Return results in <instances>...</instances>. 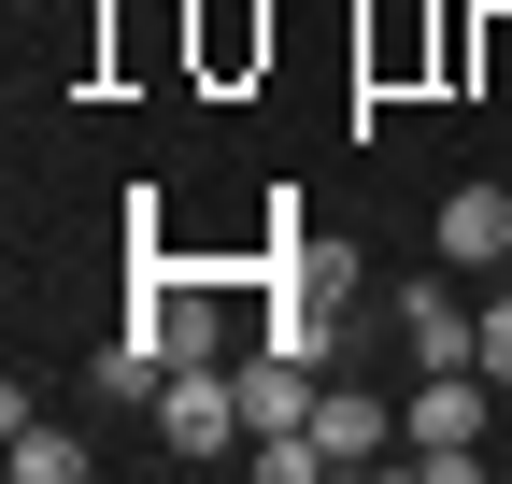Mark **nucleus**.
<instances>
[{"label": "nucleus", "mask_w": 512, "mask_h": 484, "mask_svg": "<svg viewBox=\"0 0 512 484\" xmlns=\"http://www.w3.org/2000/svg\"><path fill=\"white\" fill-rule=\"evenodd\" d=\"M0 456H15V484H86V442H57L29 413V385H0Z\"/></svg>", "instance_id": "0eeeda50"}, {"label": "nucleus", "mask_w": 512, "mask_h": 484, "mask_svg": "<svg viewBox=\"0 0 512 484\" xmlns=\"http://www.w3.org/2000/svg\"><path fill=\"white\" fill-rule=\"evenodd\" d=\"M484 371H498V385H512V271H498V285H484Z\"/></svg>", "instance_id": "1a4fd4ad"}, {"label": "nucleus", "mask_w": 512, "mask_h": 484, "mask_svg": "<svg viewBox=\"0 0 512 484\" xmlns=\"http://www.w3.org/2000/svg\"><path fill=\"white\" fill-rule=\"evenodd\" d=\"M313 442H328V470H384V456L413 442V413L370 399V385H328V399H313Z\"/></svg>", "instance_id": "39448f33"}, {"label": "nucleus", "mask_w": 512, "mask_h": 484, "mask_svg": "<svg viewBox=\"0 0 512 484\" xmlns=\"http://www.w3.org/2000/svg\"><path fill=\"white\" fill-rule=\"evenodd\" d=\"M313 399H328V356H285V342L242 356V413L256 428H313Z\"/></svg>", "instance_id": "423d86ee"}, {"label": "nucleus", "mask_w": 512, "mask_h": 484, "mask_svg": "<svg viewBox=\"0 0 512 484\" xmlns=\"http://www.w3.org/2000/svg\"><path fill=\"white\" fill-rule=\"evenodd\" d=\"M484 399H498V371H413V442H399V470L413 484H470L484 470Z\"/></svg>", "instance_id": "f257e3e1"}, {"label": "nucleus", "mask_w": 512, "mask_h": 484, "mask_svg": "<svg viewBox=\"0 0 512 484\" xmlns=\"http://www.w3.org/2000/svg\"><path fill=\"white\" fill-rule=\"evenodd\" d=\"M427 257H441V271H484V285H498V271H512V186H456V200L427 214Z\"/></svg>", "instance_id": "20e7f679"}, {"label": "nucleus", "mask_w": 512, "mask_h": 484, "mask_svg": "<svg viewBox=\"0 0 512 484\" xmlns=\"http://www.w3.org/2000/svg\"><path fill=\"white\" fill-rule=\"evenodd\" d=\"M200 57H214V72H242V57H271V29H256L242 0H214V15H200Z\"/></svg>", "instance_id": "6e6552de"}, {"label": "nucleus", "mask_w": 512, "mask_h": 484, "mask_svg": "<svg viewBox=\"0 0 512 484\" xmlns=\"http://www.w3.org/2000/svg\"><path fill=\"white\" fill-rule=\"evenodd\" d=\"M157 413V456H185V470H214V456H242V428H256V413H242V371H228V356H185V371L143 399Z\"/></svg>", "instance_id": "f03ea898"}, {"label": "nucleus", "mask_w": 512, "mask_h": 484, "mask_svg": "<svg viewBox=\"0 0 512 484\" xmlns=\"http://www.w3.org/2000/svg\"><path fill=\"white\" fill-rule=\"evenodd\" d=\"M384 328H399V356H413V371H484V314H470V299H456V271H413L399 299H384Z\"/></svg>", "instance_id": "7ed1b4c3"}]
</instances>
